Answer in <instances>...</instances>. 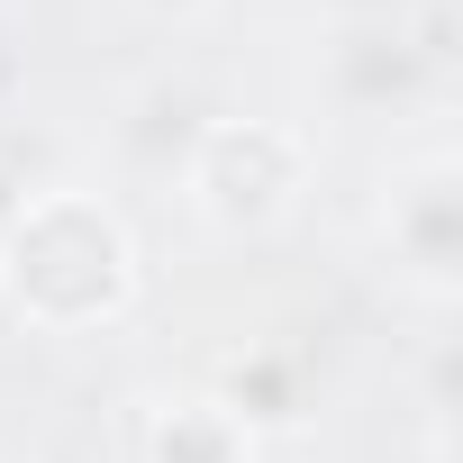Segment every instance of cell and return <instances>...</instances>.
<instances>
[{"instance_id":"obj_3","label":"cell","mask_w":463,"mask_h":463,"mask_svg":"<svg viewBox=\"0 0 463 463\" xmlns=\"http://www.w3.org/2000/svg\"><path fill=\"white\" fill-rule=\"evenodd\" d=\"M391 246H400V264H418L427 282L454 273V255H463V191H454V164H427L418 182L391 191Z\"/></svg>"},{"instance_id":"obj_2","label":"cell","mask_w":463,"mask_h":463,"mask_svg":"<svg viewBox=\"0 0 463 463\" xmlns=\"http://www.w3.org/2000/svg\"><path fill=\"white\" fill-rule=\"evenodd\" d=\"M300 173H309V146L282 118H209L191 137V164H182L191 200L218 227H273L300 200Z\"/></svg>"},{"instance_id":"obj_5","label":"cell","mask_w":463,"mask_h":463,"mask_svg":"<svg viewBox=\"0 0 463 463\" xmlns=\"http://www.w3.org/2000/svg\"><path fill=\"white\" fill-rule=\"evenodd\" d=\"M19 209H28V182L0 164V246H10V227H19Z\"/></svg>"},{"instance_id":"obj_1","label":"cell","mask_w":463,"mask_h":463,"mask_svg":"<svg viewBox=\"0 0 463 463\" xmlns=\"http://www.w3.org/2000/svg\"><path fill=\"white\" fill-rule=\"evenodd\" d=\"M0 300L28 327L82 336L137 300V246L128 218L91 191H28L10 246H0Z\"/></svg>"},{"instance_id":"obj_4","label":"cell","mask_w":463,"mask_h":463,"mask_svg":"<svg viewBox=\"0 0 463 463\" xmlns=\"http://www.w3.org/2000/svg\"><path fill=\"white\" fill-rule=\"evenodd\" d=\"M146 463H255V436L227 400H173L146 427Z\"/></svg>"}]
</instances>
